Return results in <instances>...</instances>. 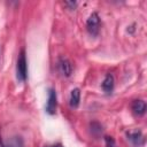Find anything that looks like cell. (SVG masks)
Masks as SVG:
<instances>
[{"mask_svg":"<svg viewBox=\"0 0 147 147\" xmlns=\"http://www.w3.org/2000/svg\"><path fill=\"white\" fill-rule=\"evenodd\" d=\"M26 77H28V63H26L25 52L24 49H22L16 63V78L23 83L26 80Z\"/></svg>","mask_w":147,"mask_h":147,"instance_id":"6da1fadb","label":"cell"},{"mask_svg":"<svg viewBox=\"0 0 147 147\" xmlns=\"http://www.w3.org/2000/svg\"><path fill=\"white\" fill-rule=\"evenodd\" d=\"M86 28L91 34H93V36L98 34L99 29H100V17L96 13H92L90 15V17L86 21Z\"/></svg>","mask_w":147,"mask_h":147,"instance_id":"7a4b0ae2","label":"cell"},{"mask_svg":"<svg viewBox=\"0 0 147 147\" xmlns=\"http://www.w3.org/2000/svg\"><path fill=\"white\" fill-rule=\"evenodd\" d=\"M56 106H57L56 92H55L54 88H48V98H47V102H46V111L48 114H51V115L55 114Z\"/></svg>","mask_w":147,"mask_h":147,"instance_id":"3957f363","label":"cell"},{"mask_svg":"<svg viewBox=\"0 0 147 147\" xmlns=\"http://www.w3.org/2000/svg\"><path fill=\"white\" fill-rule=\"evenodd\" d=\"M57 68H59V71L64 76V77H69L72 72V65L70 63L69 60L67 59H63L61 57L57 62Z\"/></svg>","mask_w":147,"mask_h":147,"instance_id":"277c9868","label":"cell"},{"mask_svg":"<svg viewBox=\"0 0 147 147\" xmlns=\"http://www.w3.org/2000/svg\"><path fill=\"white\" fill-rule=\"evenodd\" d=\"M127 140H130L132 142V145H134L136 147H139L144 144V136L140 131L129 132L127 133Z\"/></svg>","mask_w":147,"mask_h":147,"instance_id":"5b68a950","label":"cell"},{"mask_svg":"<svg viewBox=\"0 0 147 147\" xmlns=\"http://www.w3.org/2000/svg\"><path fill=\"white\" fill-rule=\"evenodd\" d=\"M131 108H132V110H133V113H134L136 115L142 116V115L145 114V111H146V103H145V101H142V100H134V101L132 102Z\"/></svg>","mask_w":147,"mask_h":147,"instance_id":"8992f818","label":"cell"},{"mask_svg":"<svg viewBox=\"0 0 147 147\" xmlns=\"http://www.w3.org/2000/svg\"><path fill=\"white\" fill-rule=\"evenodd\" d=\"M101 86H102V90H103L106 93H111L113 90H114V77H113V75L108 74V75L106 76V78L103 79Z\"/></svg>","mask_w":147,"mask_h":147,"instance_id":"52a82bcc","label":"cell"},{"mask_svg":"<svg viewBox=\"0 0 147 147\" xmlns=\"http://www.w3.org/2000/svg\"><path fill=\"white\" fill-rule=\"evenodd\" d=\"M80 101V91L79 88H74L70 93V106L72 108H77Z\"/></svg>","mask_w":147,"mask_h":147,"instance_id":"ba28073f","label":"cell"},{"mask_svg":"<svg viewBox=\"0 0 147 147\" xmlns=\"http://www.w3.org/2000/svg\"><path fill=\"white\" fill-rule=\"evenodd\" d=\"M5 147H23V141L20 137H15L8 144H5Z\"/></svg>","mask_w":147,"mask_h":147,"instance_id":"9c48e42d","label":"cell"},{"mask_svg":"<svg viewBox=\"0 0 147 147\" xmlns=\"http://www.w3.org/2000/svg\"><path fill=\"white\" fill-rule=\"evenodd\" d=\"M105 141H106V147H115V140L113 137H106Z\"/></svg>","mask_w":147,"mask_h":147,"instance_id":"30bf717a","label":"cell"},{"mask_svg":"<svg viewBox=\"0 0 147 147\" xmlns=\"http://www.w3.org/2000/svg\"><path fill=\"white\" fill-rule=\"evenodd\" d=\"M64 5H65L67 7H69V9H75L76 6H77V2H76V1H65Z\"/></svg>","mask_w":147,"mask_h":147,"instance_id":"8fae6325","label":"cell"},{"mask_svg":"<svg viewBox=\"0 0 147 147\" xmlns=\"http://www.w3.org/2000/svg\"><path fill=\"white\" fill-rule=\"evenodd\" d=\"M0 147H5V142L2 141V139H1V137H0Z\"/></svg>","mask_w":147,"mask_h":147,"instance_id":"7c38bea8","label":"cell"},{"mask_svg":"<svg viewBox=\"0 0 147 147\" xmlns=\"http://www.w3.org/2000/svg\"><path fill=\"white\" fill-rule=\"evenodd\" d=\"M47 147H63L62 145H60V144H57V145H53V146H47Z\"/></svg>","mask_w":147,"mask_h":147,"instance_id":"4fadbf2b","label":"cell"}]
</instances>
